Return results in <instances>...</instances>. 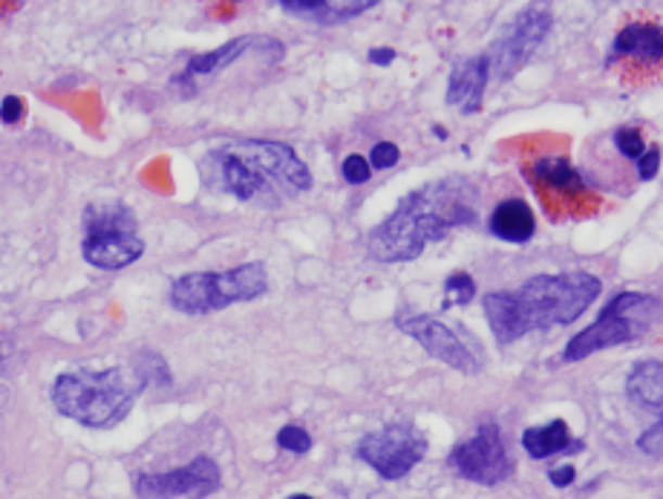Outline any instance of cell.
<instances>
[{
  "instance_id": "5",
  "label": "cell",
  "mask_w": 663,
  "mask_h": 499,
  "mask_svg": "<svg viewBox=\"0 0 663 499\" xmlns=\"http://www.w3.org/2000/svg\"><path fill=\"white\" fill-rule=\"evenodd\" d=\"M661 318L663 304L658 297L643 295V292H621V295L609 300V306L597 315V321L588 330L577 332L565 344L563 361L577 364V361L595 356V353L632 344V341L643 338Z\"/></svg>"
},
{
  "instance_id": "3",
  "label": "cell",
  "mask_w": 663,
  "mask_h": 499,
  "mask_svg": "<svg viewBox=\"0 0 663 499\" xmlns=\"http://www.w3.org/2000/svg\"><path fill=\"white\" fill-rule=\"evenodd\" d=\"M600 278L588 271H560V274H537L525 280L520 289L487 292L482 306L490 323L496 344H513L528 332H546L554 327H569L586 315V309L600 297Z\"/></svg>"
},
{
  "instance_id": "20",
  "label": "cell",
  "mask_w": 663,
  "mask_h": 499,
  "mask_svg": "<svg viewBox=\"0 0 663 499\" xmlns=\"http://www.w3.org/2000/svg\"><path fill=\"white\" fill-rule=\"evenodd\" d=\"M522 448H525L531 459H548L569 448L583 450V445L571 442V431L563 419H554V422L548 424H534V427L522 433Z\"/></svg>"
},
{
  "instance_id": "21",
  "label": "cell",
  "mask_w": 663,
  "mask_h": 499,
  "mask_svg": "<svg viewBox=\"0 0 663 499\" xmlns=\"http://www.w3.org/2000/svg\"><path fill=\"white\" fill-rule=\"evenodd\" d=\"M614 148L626 156V159H638L640 153L647 151V142H643V133H640L638 125H623L614 130Z\"/></svg>"
},
{
  "instance_id": "8",
  "label": "cell",
  "mask_w": 663,
  "mask_h": 499,
  "mask_svg": "<svg viewBox=\"0 0 663 499\" xmlns=\"http://www.w3.org/2000/svg\"><path fill=\"white\" fill-rule=\"evenodd\" d=\"M85 260L101 271L125 269L144 254L136 217L122 205H93L87 212Z\"/></svg>"
},
{
  "instance_id": "30",
  "label": "cell",
  "mask_w": 663,
  "mask_h": 499,
  "mask_svg": "<svg viewBox=\"0 0 663 499\" xmlns=\"http://www.w3.org/2000/svg\"><path fill=\"white\" fill-rule=\"evenodd\" d=\"M370 61L372 64H379V67H386V64H393L395 61V50H390V47H375V50H370Z\"/></svg>"
},
{
  "instance_id": "10",
  "label": "cell",
  "mask_w": 663,
  "mask_h": 499,
  "mask_svg": "<svg viewBox=\"0 0 663 499\" xmlns=\"http://www.w3.org/2000/svg\"><path fill=\"white\" fill-rule=\"evenodd\" d=\"M609 67L621 73L629 85H652L663 78V24L632 21L617 33L609 50Z\"/></svg>"
},
{
  "instance_id": "9",
  "label": "cell",
  "mask_w": 663,
  "mask_h": 499,
  "mask_svg": "<svg viewBox=\"0 0 663 499\" xmlns=\"http://www.w3.org/2000/svg\"><path fill=\"white\" fill-rule=\"evenodd\" d=\"M424 453H428V439L410 422H390L358 442V459L390 483L410 474Z\"/></svg>"
},
{
  "instance_id": "27",
  "label": "cell",
  "mask_w": 663,
  "mask_h": 499,
  "mask_svg": "<svg viewBox=\"0 0 663 499\" xmlns=\"http://www.w3.org/2000/svg\"><path fill=\"white\" fill-rule=\"evenodd\" d=\"M635 162H638V177L643 179V182L655 179L658 168H661V148H658V144H652V148H647V151L640 153Z\"/></svg>"
},
{
  "instance_id": "6",
  "label": "cell",
  "mask_w": 663,
  "mask_h": 499,
  "mask_svg": "<svg viewBox=\"0 0 663 499\" xmlns=\"http://www.w3.org/2000/svg\"><path fill=\"white\" fill-rule=\"evenodd\" d=\"M269 292V271L260 260L228 271H191L174 280L170 306L186 315L219 312L231 304H248Z\"/></svg>"
},
{
  "instance_id": "23",
  "label": "cell",
  "mask_w": 663,
  "mask_h": 499,
  "mask_svg": "<svg viewBox=\"0 0 663 499\" xmlns=\"http://www.w3.org/2000/svg\"><path fill=\"white\" fill-rule=\"evenodd\" d=\"M278 445L283 450H292V453H306L311 448V436L303 431L301 424H285L278 433Z\"/></svg>"
},
{
  "instance_id": "28",
  "label": "cell",
  "mask_w": 663,
  "mask_h": 499,
  "mask_svg": "<svg viewBox=\"0 0 663 499\" xmlns=\"http://www.w3.org/2000/svg\"><path fill=\"white\" fill-rule=\"evenodd\" d=\"M26 113V104L24 99H17V95H7L3 102H0V121H7V125H17V121L24 119Z\"/></svg>"
},
{
  "instance_id": "17",
  "label": "cell",
  "mask_w": 663,
  "mask_h": 499,
  "mask_svg": "<svg viewBox=\"0 0 663 499\" xmlns=\"http://www.w3.org/2000/svg\"><path fill=\"white\" fill-rule=\"evenodd\" d=\"M278 3L294 17L320 26H335L370 12L381 0H278Z\"/></svg>"
},
{
  "instance_id": "7",
  "label": "cell",
  "mask_w": 663,
  "mask_h": 499,
  "mask_svg": "<svg viewBox=\"0 0 663 499\" xmlns=\"http://www.w3.org/2000/svg\"><path fill=\"white\" fill-rule=\"evenodd\" d=\"M522 174L551 220H586L600 208V194L565 156L537 153L522 165Z\"/></svg>"
},
{
  "instance_id": "11",
  "label": "cell",
  "mask_w": 663,
  "mask_h": 499,
  "mask_svg": "<svg viewBox=\"0 0 663 499\" xmlns=\"http://www.w3.org/2000/svg\"><path fill=\"white\" fill-rule=\"evenodd\" d=\"M551 33V12L543 7L522 9L520 15L513 17L511 24L505 26L494 47L487 50V61H490V78L508 81L520 73L534 52L543 47V41Z\"/></svg>"
},
{
  "instance_id": "15",
  "label": "cell",
  "mask_w": 663,
  "mask_h": 499,
  "mask_svg": "<svg viewBox=\"0 0 663 499\" xmlns=\"http://www.w3.org/2000/svg\"><path fill=\"white\" fill-rule=\"evenodd\" d=\"M248 52H266V55H271V59H280V55H283V43H280L278 38H271V35H240V38L222 43V47H217V50L193 55V59L188 61L182 78L191 81V78L214 76V73H219V69L231 67L234 61L245 59Z\"/></svg>"
},
{
  "instance_id": "1",
  "label": "cell",
  "mask_w": 663,
  "mask_h": 499,
  "mask_svg": "<svg viewBox=\"0 0 663 499\" xmlns=\"http://www.w3.org/2000/svg\"><path fill=\"white\" fill-rule=\"evenodd\" d=\"M479 220V188L473 179L454 174L421 185L398 203L367 238V252L379 263L419 260L430 243Z\"/></svg>"
},
{
  "instance_id": "22",
  "label": "cell",
  "mask_w": 663,
  "mask_h": 499,
  "mask_svg": "<svg viewBox=\"0 0 663 499\" xmlns=\"http://www.w3.org/2000/svg\"><path fill=\"white\" fill-rule=\"evenodd\" d=\"M445 292H447V300L445 304L450 306H468L476 297V283H473L471 274H464V271H459V274H450L445 283Z\"/></svg>"
},
{
  "instance_id": "4",
  "label": "cell",
  "mask_w": 663,
  "mask_h": 499,
  "mask_svg": "<svg viewBox=\"0 0 663 499\" xmlns=\"http://www.w3.org/2000/svg\"><path fill=\"white\" fill-rule=\"evenodd\" d=\"M151 381L139 367H107V370H69L52 384V405L69 422L93 431H110L130 415L139 396Z\"/></svg>"
},
{
  "instance_id": "24",
  "label": "cell",
  "mask_w": 663,
  "mask_h": 499,
  "mask_svg": "<svg viewBox=\"0 0 663 499\" xmlns=\"http://www.w3.org/2000/svg\"><path fill=\"white\" fill-rule=\"evenodd\" d=\"M370 177H372L370 159H364V156H358V153L346 156V159H344V179L349 182V185H364V182H367Z\"/></svg>"
},
{
  "instance_id": "19",
  "label": "cell",
  "mask_w": 663,
  "mask_h": 499,
  "mask_svg": "<svg viewBox=\"0 0 663 499\" xmlns=\"http://www.w3.org/2000/svg\"><path fill=\"white\" fill-rule=\"evenodd\" d=\"M626 393L638 407L663 415V361H640L626 379Z\"/></svg>"
},
{
  "instance_id": "32",
  "label": "cell",
  "mask_w": 663,
  "mask_h": 499,
  "mask_svg": "<svg viewBox=\"0 0 663 499\" xmlns=\"http://www.w3.org/2000/svg\"><path fill=\"white\" fill-rule=\"evenodd\" d=\"M231 3H240V0H231Z\"/></svg>"
},
{
  "instance_id": "29",
  "label": "cell",
  "mask_w": 663,
  "mask_h": 499,
  "mask_svg": "<svg viewBox=\"0 0 663 499\" xmlns=\"http://www.w3.org/2000/svg\"><path fill=\"white\" fill-rule=\"evenodd\" d=\"M574 476H577V471H574L571 465H557L548 471V479H551L554 488H569V485L574 483Z\"/></svg>"
},
{
  "instance_id": "31",
  "label": "cell",
  "mask_w": 663,
  "mask_h": 499,
  "mask_svg": "<svg viewBox=\"0 0 663 499\" xmlns=\"http://www.w3.org/2000/svg\"><path fill=\"white\" fill-rule=\"evenodd\" d=\"M24 3L26 0H0V15H12V12H17Z\"/></svg>"
},
{
  "instance_id": "14",
  "label": "cell",
  "mask_w": 663,
  "mask_h": 499,
  "mask_svg": "<svg viewBox=\"0 0 663 499\" xmlns=\"http://www.w3.org/2000/svg\"><path fill=\"white\" fill-rule=\"evenodd\" d=\"M222 474L211 457H196L188 465L162 474H139L133 479V494L144 499H177V497H211L219 491Z\"/></svg>"
},
{
  "instance_id": "16",
  "label": "cell",
  "mask_w": 663,
  "mask_h": 499,
  "mask_svg": "<svg viewBox=\"0 0 663 499\" xmlns=\"http://www.w3.org/2000/svg\"><path fill=\"white\" fill-rule=\"evenodd\" d=\"M487 85H490V61H487V52L456 61L450 81H447V104L456 107L459 113H464V116H473V113L482 111Z\"/></svg>"
},
{
  "instance_id": "18",
  "label": "cell",
  "mask_w": 663,
  "mask_h": 499,
  "mask_svg": "<svg viewBox=\"0 0 663 499\" xmlns=\"http://www.w3.org/2000/svg\"><path fill=\"white\" fill-rule=\"evenodd\" d=\"M490 231L505 243H528L537 231V220L525 200H505L490 214Z\"/></svg>"
},
{
  "instance_id": "25",
  "label": "cell",
  "mask_w": 663,
  "mask_h": 499,
  "mask_svg": "<svg viewBox=\"0 0 663 499\" xmlns=\"http://www.w3.org/2000/svg\"><path fill=\"white\" fill-rule=\"evenodd\" d=\"M398 159H401V151H398V144H393V142H379L370 153V165L375 170L395 168V165H398Z\"/></svg>"
},
{
  "instance_id": "12",
  "label": "cell",
  "mask_w": 663,
  "mask_h": 499,
  "mask_svg": "<svg viewBox=\"0 0 663 499\" xmlns=\"http://www.w3.org/2000/svg\"><path fill=\"white\" fill-rule=\"evenodd\" d=\"M398 330L404 335H410L412 341H419L428 356H433L442 364L454 367L462 375H476L482 370V353L479 344H473L464 332L447 327L433 315H416L401 312L395 318Z\"/></svg>"
},
{
  "instance_id": "13",
  "label": "cell",
  "mask_w": 663,
  "mask_h": 499,
  "mask_svg": "<svg viewBox=\"0 0 663 499\" xmlns=\"http://www.w3.org/2000/svg\"><path fill=\"white\" fill-rule=\"evenodd\" d=\"M447 462L462 479L476 485H499L511 474V457L494 422H485L471 439L459 442Z\"/></svg>"
},
{
  "instance_id": "26",
  "label": "cell",
  "mask_w": 663,
  "mask_h": 499,
  "mask_svg": "<svg viewBox=\"0 0 663 499\" xmlns=\"http://www.w3.org/2000/svg\"><path fill=\"white\" fill-rule=\"evenodd\" d=\"M638 448L652 459H663V419L658 424H652L643 436L638 439Z\"/></svg>"
},
{
  "instance_id": "2",
  "label": "cell",
  "mask_w": 663,
  "mask_h": 499,
  "mask_svg": "<svg viewBox=\"0 0 663 499\" xmlns=\"http://www.w3.org/2000/svg\"><path fill=\"white\" fill-rule=\"evenodd\" d=\"M208 191L257 208H280L311 188L306 162L292 144L271 139H237L211 148L200 162Z\"/></svg>"
}]
</instances>
